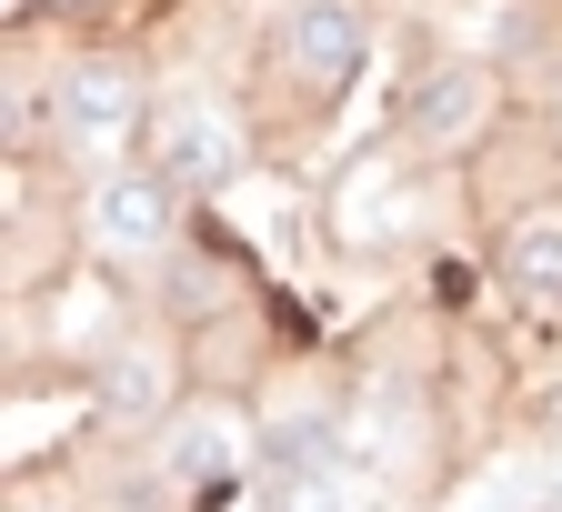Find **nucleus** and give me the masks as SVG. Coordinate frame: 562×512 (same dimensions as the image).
<instances>
[{
    "mask_svg": "<svg viewBox=\"0 0 562 512\" xmlns=\"http://www.w3.org/2000/svg\"><path fill=\"white\" fill-rule=\"evenodd\" d=\"M351 472V443H341V412L331 402H281L261 432H251V482H331Z\"/></svg>",
    "mask_w": 562,
    "mask_h": 512,
    "instance_id": "obj_5",
    "label": "nucleus"
},
{
    "mask_svg": "<svg viewBox=\"0 0 562 512\" xmlns=\"http://www.w3.org/2000/svg\"><path fill=\"white\" fill-rule=\"evenodd\" d=\"M171 402V352L161 342H121L111 361H101V412L111 422H151Z\"/></svg>",
    "mask_w": 562,
    "mask_h": 512,
    "instance_id": "obj_8",
    "label": "nucleus"
},
{
    "mask_svg": "<svg viewBox=\"0 0 562 512\" xmlns=\"http://www.w3.org/2000/svg\"><path fill=\"white\" fill-rule=\"evenodd\" d=\"M151 171H171L181 191H232L241 181V121L211 91H171L151 121Z\"/></svg>",
    "mask_w": 562,
    "mask_h": 512,
    "instance_id": "obj_2",
    "label": "nucleus"
},
{
    "mask_svg": "<svg viewBox=\"0 0 562 512\" xmlns=\"http://www.w3.org/2000/svg\"><path fill=\"white\" fill-rule=\"evenodd\" d=\"M503 281L522 291V302H562V211L513 222V242H503Z\"/></svg>",
    "mask_w": 562,
    "mask_h": 512,
    "instance_id": "obj_9",
    "label": "nucleus"
},
{
    "mask_svg": "<svg viewBox=\"0 0 562 512\" xmlns=\"http://www.w3.org/2000/svg\"><path fill=\"white\" fill-rule=\"evenodd\" d=\"M281 60H292L302 91H351L372 60V21L362 0H292V21H281Z\"/></svg>",
    "mask_w": 562,
    "mask_h": 512,
    "instance_id": "obj_4",
    "label": "nucleus"
},
{
    "mask_svg": "<svg viewBox=\"0 0 562 512\" xmlns=\"http://www.w3.org/2000/svg\"><path fill=\"white\" fill-rule=\"evenodd\" d=\"M181 181L171 171H101L91 181V201H81V232H91V252H111V261H161L171 252V232H181Z\"/></svg>",
    "mask_w": 562,
    "mask_h": 512,
    "instance_id": "obj_1",
    "label": "nucleus"
},
{
    "mask_svg": "<svg viewBox=\"0 0 562 512\" xmlns=\"http://www.w3.org/2000/svg\"><path fill=\"white\" fill-rule=\"evenodd\" d=\"M161 482L171 492H232V482H251V422H232V412H181L161 432Z\"/></svg>",
    "mask_w": 562,
    "mask_h": 512,
    "instance_id": "obj_6",
    "label": "nucleus"
},
{
    "mask_svg": "<svg viewBox=\"0 0 562 512\" xmlns=\"http://www.w3.org/2000/svg\"><path fill=\"white\" fill-rule=\"evenodd\" d=\"M452 512H532V502H522V492H513L503 472H492V482H472V492H462Z\"/></svg>",
    "mask_w": 562,
    "mask_h": 512,
    "instance_id": "obj_10",
    "label": "nucleus"
},
{
    "mask_svg": "<svg viewBox=\"0 0 562 512\" xmlns=\"http://www.w3.org/2000/svg\"><path fill=\"white\" fill-rule=\"evenodd\" d=\"M50 131L70 141V152L111 162L121 141L140 131V70L131 60H70L60 81H50Z\"/></svg>",
    "mask_w": 562,
    "mask_h": 512,
    "instance_id": "obj_3",
    "label": "nucleus"
},
{
    "mask_svg": "<svg viewBox=\"0 0 562 512\" xmlns=\"http://www.w3.org/2000/svg\"><path fill=\"white\" fill-rule=\"evenodd\" d=\"M482 121H492V70L482 60L422 70V91H412V141H422V152H462Z\"/></svg>",
    "mask_w": 562,
    "mask_h": 512,
    "instance_id": "obj_7",
    "label": "nucleus"
},
{
    "mask_svg": "<svg viewBox=\"0 0 562 512\" xmlns=\"http://www.w3.org/2000/svg\"><path fill=\"white\" fill-rule=\"evenodd\" d=\"M552 502H562V463H552Z\"/></svg>",
    "mask_w": 562,
    "mask_h": 512,
    "instance_id": "obj_11",
    "label": "nucleus"
}]
</instances>
